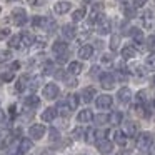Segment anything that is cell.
I'll list each match as a JSON object with an SVG mask.
<instances>
[{"label":"cell","mask_w":155,"mask_h":155,"mask_svg":"<svg viewBox=\"0 0 155 155\" xmlns=\"http://www.w3.org/2000/svg\"><path fill=\"white\" fill-rule=\"evenodd\" d=\"M152 145H153V137H152L148 132H143V134H140L137 137V147H138V150L147 152V150H150Z\"/></svg>","instance_id":"cell-1"},{"label":"cell","mask_w":155,"mask_h":155,"mask_svg":"<svg viewBox=\"0 0 155 155\" xmlns=\"http://www.w3.org/2000/svg\"><path fill=\"white\" fill-rule=\"evenodd\" d=\"M95 28H97V32L100 35H107L108 32H110V28H112L110 20H108L107 17H104V15H98L97 20H95Z\"/></svg>","instance_id":"cell-2"},{"label":"cell","mask_w":155,"mask_h":155,"mask_svg":"<svg viewBox=\"0 0 155 155\" xmlns=\"http://www.w3.org/2000/svg\"><path fill=\"white\" fill-rule=\"evenodd\" d=\"M12 20H14V24L17 25V27L25 25V22H27V14H25L24 8H15V10H12Z\"/></svg>","instance_id":"cell-3"},{"label":"cell","mask_w":155,"mask_h":155,"mask_svg":"<svg viewBox=\"0 0 155 155\" xmlns=\"http://www.w3.org/2000/svg\"><path fill=\"white\" fill-rule=\"evenodd\" d=\"M28 135H30L34 140H40V138L45 135V125H42V124L32 125V127L28 128Z\"/></svg>","instance_id":"cell-4"},{"label":"cell","mask_w":155,"mask_h":155,"mask_svg":"<svg viewBox=\"0 0 155 155\" xmlns=\"http://www.w3.org/2000/svg\"><path fill=\"white\" fill-rule=\"evenodd\" d=\"M100 85L105 90H112L115 87V77L112 74H102L100 75Z\"/></svg>","instance_id":"cell-5"},{"label":"cell","mask_w":155,"mask_h":155,"mask_svg":"<svg viewBox=\"0 0 155 155\" xmlns=\"http://www.w3.org/2000/svg\"><path fill=\"white\" fill-rule=\"evenodd\" d=\"M44 97L48 98V100H54V98L58 97V87L57 84H47L44 87Z\"/></svg>","instance_id":"cell-6"},{"label":"cell","mask_w":155,"mask_h":155,"mask_svg":"<svg viewBox=\"0 0 155 155\" xmlns=\"http://www.w3.org/2000/svg\"><path fill=\"white\" fill-rule=\"evenodd\" d=\"M112 97L110 95H100V97H97V100H95V104H97V107L100 108V110H107V108L112 107Z\"/></svg>","instance_id":"cell-7"},{"label":"cell","mask_w":155,"mask_h":155,"mask_svg":"<svg viewBox=\"0 0 155 155\" xmlns=\"http://www.w3.org/2000/svg\"><path fill=\"white\" fill-rule=\"evenodd\" d=\"M97 148H98V152H100V153L107 155V153H110V152L114 150V143H112L110 140H107V138H104V140H98Z\"/></svg>","instance_id":"cell-8"},{"label":"cell","mask_w":155,"mask_h":155,"mask_svg":"<svg viewBox=\"0 0 155 155\" xmlns=\"http://www.w3.org/2000/svg\"><path fill=\"white\" fill-rule=\"evenodd\" d=\"M117 97H118V102H120V104H128V102L132 100V90L127 87H124V88L118 90Z\"/></svg>","instance_id":"cell-9"},{"label":"cell","mask_w":155,"mask_h":155,"mask_svg":"<svg viewBox=\"0 0 155 155\" xmlns=\"http://www.w3.org/2000/svg\"><path fill=\"white\" fill-rule=\"evenodd\" d=\"M92 55H94V47L92 45H84V47L78 48V57L82 60H88V58H92Z\"/></svg>","instance_id":"cell-10"},{"label":"cell","mask_w":155,"mask_h":155,"mask_svg":"<svg viewBox=\"0 0 155 155\" xmlns=\"http://www.w3.org/2000/svg\"><path fill=\"white\" fill-rule=\"evenodd\" d=\"M77 120L80 122V124H87V122H92V120H94V114H92V110H88V108H85V110L78 112V115H77Z\"/></svg>","instance_id":"cell-11"},{"label":"cell","mask_w":155,"mask_h":155,"mask_svg":"<svg viewBox=\"0 0 155 155\" xmlns=\"http://www.w3.org/2000/svg\"><path fill=\"white\" fill-rule=\"evenodd\" d=\"M62 35H64L67 40H72V38H75V35H77V28H75L74 25H64V27H62Z\"/></svg>","instance_id":"cell-12"},{"label":"cell","mask_w":155,"mask_h":155,"mask_svg":"<svg viewBox=\"0 0 155 155\" xmlns=\"http://www.w3.org/2000/svg\"><path fill=\"white\" fill-rule=\"evenodd\" d=\"M124 132L125 135H127V137H134V135H137V124H134V122H125L124 124Z\"/></svg>","instance_id":"cell-13"},{"label":"cell","mask_w":155,"mask_h":155,"mask_svg":"<svg viewBox=\"0 0 155 155\" xmlns=\"http://www.w3.org/2000/svg\"><path fill=\"white\" fill-rule=\"evenodd\" d=\"M142 24H143L145 28H152L155 24V18H153V14L150 10H147L143 15H142Z\"/></svg>","instance_id":"cell-14"},{"label":"cell","mask_w":155,"mask_h":155,"mask_svg":"<svg viewBox=\"0 0 155 155\" xmlns=\"http://www.w3.org/2000/svg\"><path fill=\"white\" fill-rule=\"evenodd\" d=\"M70 8H72V4H70V2H58V4H55L54 10L57 12L58 15H64V14H67Z\"/></svg>","instance_id":"cell-15"},{"label":"cell","mask_w":155,"mask_h":155,"mask_svg":"<svg viewBox=\"0 0 155 155\" xmlns=\"http://www.w3.org/2000/svg\"><path fill=\"white\" fill-rule=\"evenodd\" d=\"M67 48H68V45H67L65 40H57V42H54V45H52V50H54V54H57V55L67 52Z\"/></svg>","instance_id":"cell-16"},{"label":"cell","mask_w":155,"mask_h":155,"mask_svg":"<svg viewBox=\"0 0 155 155\" xmlns=\"http://www.w3.org/2000/svg\"><path fill=\"white\" fill-rule=\"evenodd\" d=\"M137 55V48L134 45H125L122 48V58H134Z\"/></svg>","instance_id":"cell-17"},{"label":"cell","mask_w":155,"mask_h":155,"mask_svg":"<svg viewBox=\"0 0 155 155\" xmlns=\"http://www.w3.org/2000/svg\"><path fill=\"white\" fill-rule=\"evenodd\" d=\"M55 117H57V108H52V107L45 108L44 114H42V120H45V122L55 120Z\"/></svg>","instance_id":"cell-18"},{"label":"cell","mask_w":155,"mask_h":155,"mask_svg":"<svg viewBox=\"0 0 155 155\" xmlns=\"http://www.w3.org/2000/svg\"><path fill=\"white\" fill-rule=\"evenodd\" d=\"M94 97H95V88H94V87L84 88V92H82V100H84L85 104H90Z\"/></svg>","instance_id":"cell-19"},{"label":"cell","mask_w":155,"mask_h":155,"mask_svg":"<svg viewBox=\"0 0 155 155\" xmlns=\"http://www.w3.org/2000/svg\"><path fill=\"white\" fill-rule=\"evenodd\" d=\"M24 104H25V107L35 108V107H38V105H40V98H38L37 95H28V97H25Z\"/></svg>","instance_id":"cell-20"},{"label":"cell","mask_w":155,"mask_h":155,"mask_svg":"<svg viewBox=\"0 0 155 155\" xmlns=\"http://www.w3.org/2000/svg\"><path fill=\"white\" fill-rule=\"evenodd\" d=\"M130 37L134 38V42L137 45H142L143 44V34H142L140 28H132L130 30Z\"/></svg>","instance_id":"cell-21"},{"label":"cell","mask_w":155,"mask_h":155,"mask_svg":"<svg viewBox=\"0 0 155 155\" xmlns=\"http://www.w3.org/2000/svg\"><path fill=\"white\" fill-rule=\"evenodd\" d=\"M114 140H115V143H118L120 147H125V145H127V135L122 130H117L114 134Z\"/></svg>","instance_id":"cell-22"},{"label":"cell","mask_w":155,"mask_h":155,"mask_svg":"<svg viewBox=\"0 0 155 155\" xmlns=\"http://www.w3.org/2000/svg\"><path fill=\"white\" fill-rule=\"evenodd\" d=\"M20 38H22V42H24L25 47H30V45L35 44V37L30 34V32H22V34H20Z\"/></svg>","instance_id":"cell-23"},{"label":"cell","mask_w":155,"mask_h":155,"mask_svg":"<svg viewBox=\"0 0 155 155\" xmlns=\"http://www.w3.org/2000/svg\"><path fill=\"white\" fill-rule=\"evenodd\" d=\"M28 80H30V78H28L27 75H22V77L17 80V85H15V90H17L18 94H20V92H24V88L28 85Z\"/></svg>","instance_id":"cell-24"},{"label":"cell","mask_w":155,"mask_h":155,"mask_svg":"<svg viewBox=\"0 0 155 155\" xmlns=\"http://www.w3.org/2000/svg\"><path fill=\"white\" fill-rule=\"evenodd\" d=\"M82 64L80 62H70V64H68V74L70 75H78L82 72Z\"/></svg>","instance_id":"cell-25"},{"label":"cell","mask_w":155,"mask_h":155,"mask_svg":"<svg viewBox=\"0 0 155 155\" xmlns=\"http://www.w3.org/2000/svg\"><path fill=\"white\" fill-rule=\"evenodd\" d=\"M22 38L20 35H10V38H8V47L10 48H20L22 47Z\"/></svg>","instance_id":"cell-26"},{"label":"cell","mask_w":155,"mask_h":155,"mask_svg":"<svg viewBox=\"0 0 155 155\" xmlns=\"http://www.w3.org/2000/svg\"><path fill=\"white\" fill-rule=\"evenodd\" d=\"M67 105H68L70 110H75V108L78 107V95H75V94L68 95L67 97Z\"/></svg>","instance_id":"cell-27"},{"label":"cell","mask_w":155,"mask_h":155,"mask_svg":"<svg viewBox=\"0 0 155 155\" xmlns=\"http://www.w3.org/2000/svg\"><path fill=\"white\" fill-rule=\"evenodd\" d=\"M30 148H32V142L28 140V138H22V140H20V147H18L20 155H24L25 152H28Z\"/></svg>","instance_id":"cell-28"},{"label":"cell","mask_w":155,"mask_h":155,"mask_svg":"<svg viewBox=\"0 0 155 155\" xmlns=\"http://www.w3.org/2000/svg\"><path fill=\"white\" fill-rule=\"evenodd\" d=\"M122 118H124L122 112H114V114L108 117V122H110L112 125H118V124H122Z\"/></svg>","instance_id":"cell-29"},{"label":"cell","mask_w":155,"mask_h":155,"mask_svg":"<svg viewBox=\"0 0 155 155\" xmlns=\"http://www.w3.org/2000/svg\"><path fill=\"white\" fill-rule=\"evenodd\" d=\"M70 108H68V105L65 104V102H62V104H58V108H57V114H60L62 117H68L70 115Z\"/></svg>","instance_id":"cell-30"},{"label":"cell","mask_w":155,"mask_h":155,"mask_svg":"<svg viewBox=\"0 0 155 155\" xmlns=\"http://www.w3.org/2000/svg\"><path fill=\"white\" fill-rule=\"evenodd\" d=\"M84 17H85V8H84V7H82V8H77V10L72 14V20H74V22L84 20Z\"/></svg>","instance_id":"cell-31"},{"label":"cell","mask_w":155,"mask_h":155,"mask_svg":"<svg viewBox=\"0 0 155 155\" xmlns=\"http://www.w3.org/2000/svg\"><path fill=\"white\" fill-rule=\"evenodd\" d=\"M45 24V18L44 17H38V15H35L34 18H32V25H34L35 28H42Z\"/></svg>","instance_id":"cell-32"},{"label":"cell","mask_w":155,"mask_h":155,"mask_svg":"<svg viewBox=\"0 0 155 155\" xmlns=\"http://www.w3.org/2000/svg\"><path fill=\"white\" fill-rule=\"evenodd\" d=\"M120 45V35H112L110 38V50H117Z\"/></svg>","instance_id":"cell-33"},{"label":"cell","mask_w":155,"mask_h":155,"mask_svg":"<svg viewBox=\"0 0 155 155\" xmlns=\"http://www.w3.org/2000/svg\"><path fill=\"white\" fill-rule=\"evenodd\" d=\"M52 72H54V64H52V62H45V64L42 65V74H44V75H50Z\"/></svg>","instance_id":"cell-34"},{"label":"cell","mask_w":155,"mask_h":155,"mask_svg":"<svg viewBox=\"0 0 155 155\" xmlns=\"http://www.w3.org/2000/svg\"><path fill=\"white\" fill-rule=\"evenodd\" d=\"M137 104H140V105H143V104H147V92L145 90H140V92H137Z\"/></svg>","instance_id":"cell-35"},{"label":"cell","mask_w":155,"mask_h":155,"mask_svg":"<svg viewBox=\"0 0 155 155\" xmlns=\"http://www.w3.org/2000/svg\"><path fill=\"white\" fill-rule=\"evenodd\" d=\"M55 25H57V22H55L54 18H45V24H44V27L47 28L48 32H54V30H55Z\"/></svg>","instance_id":"cell-36"},{"label":"cell","mask_w":155,"mask_h":155,"mask_svg":"<svg viewBox=\"0 0 155 155\" xmlns=\"http://www.w3.org/2000/svg\"><path fill=\"white\" fill-rule=\"evenodd\" d=\"M132 72H134L135 75H138V77H143V75L147 74V68H143L142 65H135L134 70H132Z\"/></svg>","instance_id":"cell-37"},{"label":"cell","mask_w":155,"mask_h":155,"mask_svg":"<svg viewBox=\"0 0 155 155\" xmlns=\"http://www.w3.org/2000/svg\"><path fill=\"white\" fill-rule=\"evenodd\" d=\"M0 78H2V82H12V80H14V72H4V74H2V75H0Z\"/></svg>","instance_id":"cell-38"},{"label":"cell","mask_w":155,"mask_h":155,"mask_svg":"<svg viewBox=\"0 0 155 155\" xmlns=\"http://www.w3.org/2000/svg\"><path fill=\"white\" fill-rule=\"evenodd\" d=\"M145 65H147L148 70H155V57H153V55H152V57H147Z\"/></svg>","instance_id":"cell-39"},{"label":"cell","mask_w":155,"mask_h":155,"mask_svg":"<svg viewBox=\"0 0 155 155\" xmlns=\"http://www.w3.org/2000/svg\"><path fill=\"white\" fill-rule=\"evenodd\" d=\"M10 58H12V52H8V50L0 52V62H7V60H10Z\"/></svg>","instance_id":"cell-40"},{"label":"cell","mask_w":155,"mask_h":155,"mask_svg":"<svg viewBox=\"0 0 155 155\" xmlns=\"http://www.w3.org/2000/svg\"><path fill=\"white\" fill-rule=\"evenodd\" d=\"M94 120L97 122L98 125H104V124H107V122H108V117L102 114V115H97V117H94Z\"/></svg>","instance_id":"cell-41"},{"label":"cell","mask_w":155,"mask_h":155,"mask_svg":"<svg viewBox=\"0 0 155 155\" xmlns=\"http://www.w3.org/2000/svg\"><path fill=\"white\" fill-rule=\"evenodd\" d=\"M68 57H70V55H68V52L58 54L57 55V62H58V64H65V62H68Z\"/></svg>","instance_id":"cell-42"},{"label":"cell","mask_w":155,"mask_h":155,"mask_svg":"<svg viewBox=\"0 0 155 155\" xmlns=\"http://www.w3.org/2000/svg\"><path fill=\"white\" fill-rule=\"evenodd\" d=\"M85 135H87V137H85V140H87V142L95 140V130H94V128H88V130H85Z\"/></svg>","instance_id":"cell-43"},{"label":"cell","mask_w":155,"mask_h":155,"mask_svg":"<svg viewBox=\"0 0 155 155\" xmlns=\"http://www.w3.org/2000/svg\"><path fill=\"white\" fill-rule=\"evenodd\" d=\"M147 47H148V50H150V52H155V37H153V35L147 38Z\"/></svg>","instance_id":"cell-44"},{"label":"cell","mask_w":155,"mask_h":155,"mask_svg":"<svg viewBox=\"0 0 155 155\" xmlns=\"http://www.w3.org/2000/svg\"><path fill=\"white\" fill-rule=\"evenodd\" d=\"M102 10H104V4H102V2H97V4L92 5V12H94V14H100Z\"/></svg>","instance_id":"cell-45"},{"label":"cell","mask_w":155,"mask_h":155,"mask_svg":"<svg viewBox=\"0 0 155 155\" xmlns=\"http://www.w3.org/2000/svg\"><path fill=\"white\" fill-rule=\"evenodd\" d=\"M58 138H60L58 130H57V128H50V140H52V142H57Z\"/></svg>","instance_id":"cell-46"},{"label":"cell","mask_w":155,"mask_h":155,"mask_svg":"<svg viewBox=\"0 0 155 155\" xmlns=\"http://www.w3.org/2000/svg\"><path fill=\"white\" fill-rule=\"evenodd\" d=\"M107 134H108L107 130H97L95 132V140H104L107 137Z\"/></svg>","instance_id":"cell-47"},{"label":"cell","mask_w":155,"mask_h":155,"mask_svg":"<svg viewBox=\"0 0 155 155\" xmlns=\"http://www.w3.org/2000/svg\"><path fill=\"white\" fill-rule=\"evenodd\" d=\"M112 62H114V55H112V54L102 55V64H112Z\"/></svg>","instance_id":"cell-48"},{"label":"cell","mask_w":155,"mask_h":155,"mask_svg":"<svg viewBox=\"0 0 155 155\" xmlns=\"http://www.w3.org/2000/svg\"><path fill=\"white\" fill-rule=\"evenodd\" d=\"M10 28H2V30H0V40H4V38H8L10 37Z\"/></svg>","instance_id":"cell-49"},{"label":"cell","mask_w":155,"mask_h":155,"mask_svg":"<svg viewBox=\"0 0 155 155\" xmlns=\"http://www.w3.org/2000/svg\"><path fill=\"white\" fill-rule=\"evenodd\" d=\"M124 12H125L127 17H134V15H135V8L128 7V5H125V7H124Z\"/></svg>","instance_id":"cell-50"},{"label":"cell","mask_w":155,"mask_h":155,"mask_svg":"<svg viewBox=\"0 0 155 155\" xmlns=\"http://www.w3.org/2000/svg\"><path fill=\"white\" fill-rule=\"evenodd\" d=\"M84 134H85V132L82 130L80 127H77V128L74 130V138H82V137H84Z\"/></svg>","instance_id":"cell-51"},{"label":"cell","mask_w":155,"mask_h":155,"mask_svg":"<svg viewBox=\"0 0 155 155\" xmlns=\"http://www.w3.org/2000/svg\"><path fill=\"white\" fill-rule=\"evenodd\" d=\"M64 80H65V84H67L68 87H75V85H77V80H75V78H70V77H64Z\"/></svg>","instance_id":"cell-52"},{"label":"cell","mask_w":155,"mask_h":155,"mask_svg":"<svg viewBox=\"0 0 155 155\" xmlns=\"http://www.w3.org/2000/svg\"><path fill=\"white\" fill-rule=\"evenodd\" d=\"M148 0H134V7L138 8V7H143L145 4H147Z\"/></svg>","instance_id":"cell-53"},{"label":"cell","mask_w":155,"mask_h":155,"mask_svg":"<svg viewBox=\"0 0 155 155\" xmlns=\"http://www.w3.org/2000/svg\"><path fill=\"white\" fill-rule=\"evenodd\" d=\"M8 112H10V117H12V118H15V115H17V105H10Z\"/></svg>","instance_id":"cell-54"},{"label":"cell","mask_w":155,"mask_h":155,"mask_svg":"<svg viewBox=\"0 0 155 155\" xmlns=\"http://www.w3.org/2000/svg\"><path fill=\"white\" fill-rule=\"evenodd\" d=\"M18 68H20V62H18V60L12 62V65H10V70L14 72V70H18Z\"/></svg>","instance_id":"cell-55"},{"label":"cell","mask_w":155,"mask_h":155,"mask_svg":"<svg viewBox=\"0 0 155 155\" xmlns=\"http://www.w3.org/2000/svg\"><path fill=\"white\" fill-rule=\"evenodd\" d=\"M38 85H40V78H34V80H32V85H30L32 90H35V88H37Z\"/></svg>","instance_id":"cell-56"},{"label":"cell","mask_w":155,"mask_h":155,"mask_svg":"<svg viewBox=\"0 0 155 155\" xmlns=\"http://www.w3.org/2000/svg\"><path fill=\"white\" fill-rule=\"evenodd\" d=\"M5 120V114H4V110H0V124Z\"/></svg>","instance_id":"cell-57"},{"label":"cell","mask_w":155,"mask_h":155,"mask_svg":"<svg viewBox=\"0 0 155 155\" xmlns=\"http://www.w3.org/2000/svg\"><path fill=\"white\" fill-rule=\"evenodd\" d=\"M95 74H98V67H94L90 70V75H95Z\"/></svg>","instance_id":"cell-58"},{"label":"cell","mask_w":155,"mask_h":155,"mask_svg":"<svg viewBox=\"0 0 155 155\" xmlns=\"http://www.w3.org/2000/svg\"><path fill=\"white\" fill-rule=\"evenodd\" d=\"M27 2H28V4H30V5H37V4H38L37 0H27Z\"/></svg>","instance_id":"cell-59"},{"label":"cell","mask_w":155,"mask_h":155,"mask_svg":"<svg viewBox=\"0 0 155 155\" xmlns=\"http://www.w3.org/2000/svg\"><path fill=\"white\" fill-rule=\"evenodd\" d=\"M4 135H5V132H4V130H0V138L4 137Z\"/></svg>","instance_id":"cell-60"},{"label":"cell","mask_w":155,"mask_h":155,"mask_svg":"<svg viewBox=\"0 0 155 155\" xmlns=\"http://www.w3.org/2000/svg\"><path fill=\"white\" fill-rule=\"evenodd\" d=\"M153 84H155V77H153Z\"/></svg>","instance_id":"cell-61"},{"label":"cell","mask_w":155,"mask_h":155,"mask_svg":"<svg viewBox=\"0 0 155 155\" xmlns=\"http://www.w3.org/2000/svg\"><path fill=\"white\" fill-rule=\"evenodd\" d=\"M85 2H90V0H85Z\"/></svg>","instance_id":"cell-62"},{"label":"cell","mask_w":155,"mask_h":155,"mask_svg":"<svg viewBox=\"0 0 155 155\" xmlns=\"http://www.w3.org/2000/svg\"><path fill=\"white\" fill-rule=\"evenodd\" d=\"M7 2H12V0H7Z\"/></svg>","instance_id":"cell-63"},{"label":"cell","mask_w":155,"mask_h":155,"mask_svg":"<svg viewBox=\"0 0 155 155\" xmlns=\"http://www.w3.org/2000/svg\"><path fill=\"white\" fill-rule=\"evenodd\" d=\"M0 12H2V8H0Z\"/></svg>","instance_id":"cell-64"}]
</instances>
